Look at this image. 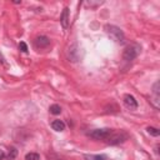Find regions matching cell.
Segmentation results:
<instances>
[{"instance_id": "6da1fadb", "label": "cell", "mask_w": 160, "mask_h": 160, "mask_svg": "<svg viewBox=\"0 0 160 160\" xmlns=\"http://www.w3.org/2000/svg\"><path fill=\"white\" fill-rule=\"evenodd\" d=\"M105 31L109 34V36L115 40L116 42H124L125 40V35L122 32V30L118 26H114V25H106L105 26Z\"/></svg>"}, {"instance_id": "7a4b0ae2", "label": "cell", "mask_w": 160, "mask_h": 160, "mask_svg": "<svg viewBox=\"0 0 160 160\" xmlns=\"http://www.w3.org/2000/svg\"><path fill=\"white\" fill-rule=\"evenodd\" d=\"M128 138H129V135H128L125 131L120 130V131H111L110 135H109L105 140H106L108 144H110V145H115V144L124 142Z\"/></svg>"}, {"instance_id": "3957f363", "label": "cell", "mask_w": 160, "mask_h": 160, "mask_svg": "<svg viewBox=\"0 0 160 160\" xmlns=\"http://www.w3.org/2000/svg\"><path fill=\"white\" fill-rule=\"evenodd\" d=\"M139 51H140L139 45H136V44L129 45L128 48H125V50H124V52H122V58H124V60H126V61H131V60H134V59L139 55Z\"/></svg>"}, {"instance_id": "277c9868", "label": "cell", "mask_w": 160, "mask_h": 160, "mask_svg": "<svg viewBox=\"0 0 160 160\" xmlns=\"http://www.w3.org/2000/svg\"><path fill=\"white\" fill-rule=\"evenodd\" d=\"M110 132H111L110 129H95V130L89 131L88 135L95 140H105L110 135Z\"/></svg>"}, {"instance_id": "5b68a950", "label": "cell", "mask_w": 160, "mask_h": 160, "mask_svg": "<svg viewBox=\"0 0 160 160\" xmlns=\"http://www.w3.org/2000/svg\"><path fill=\"white\" fill-rule=\"evenodd\" d=\"M124 102H125V105H126L128 108H130V109H136V108H138V101H136L135 98H134L132 95H130V94L124 95Z\"/></svg>"}, {"instance_id": "8992f818", "label": "cell", "mask_w": 160, "mask_h": 160, "mask_svg": "<svg viewBox=\"0 0 160 160\" xmlns=\"http://www.w3.org/2000/svg\"><path fill=\"white\" fill-rule=\"evenodd\" d=\"M49 44H50V40L46 38V36H38L36 39H35V46L39 49H44V48H46V46H49Z\"/></svg>"}, {"instance_id": "52a82bcc", "label": "cell", "mask_w": 160, "mask_h": 160, "mask_svg": "<svg viewBox=\"0 0 160 160\" xmlns=\"http://www.w3.org/2000/svg\"><path fill=\"white\" fill-rule=\"evenodd\" d=\"M155 105V108H159V81H156L152 86V100H151Z\"/></svg>"}, {"instance_id": "ba28073f", "label": "cell", "mask_w": 160, "mask_h": 160, "mask_svg": "<svg viewBox=\"0 0 160 160\" xmlns=\"http://www.w3.org/2000/svg\"><path fill=\"white\" fill-rule=\"evenodd\" d=\"M69 20H70V18H69V9L65 8V9L62 10L61 16H60V22H61V25H62L64 29L68 28V25H69Z\"/></svg>"}, {"instance_id": "9c48e42d", "label": "cell", "mask_w": 160, "mask_h": 160, "mask_svg": "<svg viewBox=\"0 0 160 160\" xmlns=\"http://www.w3.org/2000/svg\"><path fill=\"white\" fill-rule=\"evenodd\" d=\"M85 160H108V156L104 154H85Z\"/></svg>"}, {"instance_id": "30bf717a", "label": "cell", "mask_w": 160, "mask_h": 160, "mask_svg": "<svg viewBox=\"0 0 160 160\" xmlns=\"http://www.w3.org/2000/svg\"><path fill=\"white\" fill-rule=\"evenodd\" d=\"M51 128H52L55 131H62V130L65 129V124H64V121H61V120H54V121L51 122Z\"/></svg>"}, {"instance_id": "8fae6325", "label": "cell", "mask_w": 160, "mask_h": 160, "mask_svg": "<svg viewBox=\"0 0 160 160\" xmlns=\"http://www.w3.org/2000/svg\"><path fill=\"white\" fill-rule=\"evenodd\" d=\"M50 112L54 114V115H58V114L61 112V108H60L58 104H54V105L50 106Z\"/></svg>"}, {"instance_id": "7c38bea8", "label": "cell", "mask_w": 160, "mask_h": 160, "mask_svg": "<svg viewBox=\"0 0 160 160\" xmlns=\"http://www.w3.org/2000/svg\"><path fill=\"white\" fill-rule=\"evenodd\" d=\"M25 159H26V160H39L40 156H39V154H36V152H29V154L25 155Z\"/></svg>"}, {"instance_id": "4fadbf2b", "label": "cell", "mask_w": 160, "mask_h": 160, "mask_svg": "<svg viewBox=\"0 0 160 160\" xmlns=\"http://www.w3.org/2000/svg\"><path fill=\"white\" fill-rule=\"evenodd\" d=\"M146 130H148V132H149L150 135H152V136H159V134H160V131H159L156 128H152V126H149Z\"/></svg>"}, {"instance_id": "5bb4252c", "label": "cell", "mask_w": 160, "mask_h": 160, "mask_svg": "<svg viewBox=\"0 0 160 160\" xmlns=\"http://www.w3.org/2000/svg\"><path fill=\"white\" fill-rule=\"evenodd\" d=\"M16 154H18V150L15 149V148H11L10 149V151H9V154H8V159H14L15 156H16Z\"/></svg>"}, {"instance_id": "9a60e30c", "label": "cell", "mask_w": 160, "mask_h": 160, "mask_svg": "<svg viewBox=\"0 0 160 160\" xmlns=\"http://www.w3.org/2000/svg\"><path fill=\"white\" fill-rule=\"evenodd\" d=\"M19 49H20L22 52H28V45H26L24 41H21V42L19 44Z\"/></svg>"}, {"instance_id": "2e32d148", "label": "cell", "mask_w": 160, "mask_h": 160, "mask_svg": "<svg viewBox=\"0 0 160 160\" xmlns=\"http://www.w3.org/2000/svg\"><path fill=\"white\" fill-rule=\"evenodd\" d=\"M48 159H49V160H62L61 158H59V156L55 155V154H50V155H48Z\"/></svg>"}, {"instance_id": "e0dca14e", "label": "cell", "mask_w": 160, "mask_h": 160, "mask_svg": "<svg viewBox=\"0 0 160 160\" xmlns=\"http://www.w3.org/2000/svg\"><path fill=\"white\" fill-rule=\"evenodd\" d=\"M4 158H5V152L2 150H0V160H2Z\"/></svg>"}, {"instance_id": "ac0fdd59", "label": "cell", "mask_w": 160, "mask_h": 160, "mask_svg": "<svg viewBox=\"0 0 160 160\" xmlns=\"http://www.w3.org/2000/svg\"><path fill=\"white\" fill-rule=\"evenodd\" d=\"M0 61H2V62H5V59H4V56L1 55V52H0Z\"/></svg>"}]
</instances>
